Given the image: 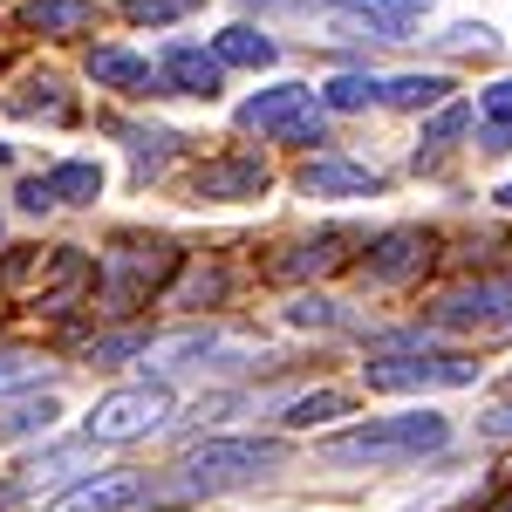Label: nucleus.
Segmentation results:
<instances>
[{"mask_svg": "<svg viewBox=\"0 0 512 512\" xmlns=\"http://www.w3.org/2000/svg\"><path fill=\"white\" fill-rule=\"evenodd\" d=\"M151 349V335H103V342H89V362H123V355H144Z\"/></svg>", "mask_w": 512, "mask_h": 512, "instance_id": "nucleus-26", "label": "nucleus"}, {"mask_svg": "<svg viewBox=\"0 0 512 512\" xmlns=\"http://www.w3.org/2000/svg\"><path fill=\"white\" fill-rule=\"evenodd\" d=\"M485 512H512V492H499V499H492V506H485Z\"/></svg>", "mask_w": 512, "mask_h": 512, "instance_id": "nucleus-35", "label": "nucleus"}, {"mask_svg": "<svg viewBox=\"0 0 512 512\" xmlns=\"http://www.w3.org/2000/svg\"><path fill=\"white\" fill-rule=\"evenodd\" d=\"M55 417H62L55 396H28V403H14V410L0 417V431L7 437H41V431H55Z\"/></svg>", "mask_w": 512, "mask_h": 512, "instance_id": "nucleus-20", "label": "nucleus"}, {"mask_svg": "<svg viewBox=\"0 0 512 512\" xmlns=\"http://www.w3.org/2000/svg\"><path fill=\"white\" fill-rule=\"evenodd\" d=\"M444 437H451V424H444L437 410H403V417H369V424H355V431L328 437L321 458H328V465H403V458L444 451Z\"/></svg>", "mask_w": 512, "mask_h": 512, "instance_id": "nucleus-1", "label": "nucleus"}, {"mask_svg": "<svg viewBox=\"0 0 512 512\" xmlns=\"http://www.w3.org/2000/svg\"><path fill=\"white\" fill-rule=\"evenodd\" d=\"M212 55H219L226 69H274V41L260 35V28H246V21H233V28H219V41H212Z\"/></svg>", "mask_w": 512, "mask_h": 512, "instance_id": "nucleus-15", "label": "nucleus"}, {"mask_svg": "<svg viewBox=\"0 0 512 512\" xmlns=\"http://www.w3.org/2000/svg\"><path fill=\"white\" fill-rule=\"evenodd\" d=\"M48 192H55V205H89V198H103V164H55L48 171Z\"/></svg>", "mask_w": 512, "mask_h": 512, "instance_id": "nucleus-18", "label": "nucleus"}, {"mask_svg": "<svg viewBox=\"0 0 512 512\" xmlns=\"http://www.w3.org/2000/svg\"><path fill=\"white\" fill-rule=\"evenodd\" d=\"M499 205H512V185H499Z\"/></svg>", "mask_w": 512, "mask_h": 512, "instance_id": "nucleus-36", "label": "nucleus"}, {"mask_svg": "<svg viewBox=\"0 0 512 512\" xmlns=\"http://www.w3.org/2000/svg\"><path fill=\"white\" fill-rule=\"evenodd\" d=\"M478 117L485 123H512V76H499L485 96H478Z\"/></svg>", "mask_w": 512, "mask_h": 512, "instance_id": "nucleus-28", "label": "nucleus"}, {"mask_svg": "<svg viewBox=\"0 0 512 512\" xmlns=\"http://www.w3.org/2000/svg\"><path fill=\"white\" fill-rule=\"evenodd\" d=\"M7 158H14V151H7V144H0V164H7Z\"/></svg>", "mask_w": 512, "mask_h": 512, "instance_id": "nucleus-37", "label": "nucleus"}, {"mask_svg": "<svg viewBox=\"0 0 512 512\" xmlns=\"http://www.w3.org/2000/svg\"><path fill=\"white\" fill-rule=\"evenodd\" d=\"M506 390H512V376H506Z\"/></svg>", "mask_w": 512, "mask_h": 512, "instance_id": "nucleus-38", "label": "nucleus"}, {"mask_svg": "<svg viewBox=\"0 0 512 512\" xmlns=\"http://www.w3.org/2000/svg\"><path fill=\"white\" fill-rule=\"evenodd\" d=\"M485 424H492V431H512V410H492Z\"/></svg>", "mask_w": 512, "mask_h": 512, "instance_id": "nucleus-34", "label": "nucleus"}, {"mask_svg": "<svg viewBox=\"0 0 512 512\" xmlns=\"http://www.w3.org/2000/svg\"><path fill=\"white\" fill-rule=\"evenodd\" d=\"M362 369H369V390H465V383H478V362L417 355V349H390L376 362H362Z\"/></svg>", "mask_w": 512, "mask_h": 512, "instance_id": "nucleus-5", "label": "nucleus"}, {"mask_svg": "<svg viewBox=\"0 0 512 512\" xmlns=\"http://www.w3.org/2000/svg\"><path fill=\"white\" fill-rule=\"evenodd\" d=\"M424 260H431V233H417V226L383 233L369 246V280H410V274H424Z\"/></svg>", "mask_w": 512, "mask_h": 512, "instance_id": "nucleus-10", "label": "nucleus"}, {"mask_svg": "<svg viewBox=\"0 0 512 512\" xmlns=\"http://www.w3.org/2000/svg\"><path fill=\"white\" fill-rule=\"evenodd\" d=\"M444 328H492V321H512V280H472V287H451L431 308Z\"/></svg>", "mask_w": 512, "mask_h": 512, "instance_id": "nucleus-6", "label": "nucleus"}, {"mask_svg": "<svg viewBox=\"0 0 512 512\" xmlns=\"http://www.w3.org/2000/svg\"><path fill=\"white\" fill-rule=\"evenodd\" d=\"M48 267H55V253H41V246H21L14 260H0V287H48Z\"/></svg>", "mask_w": 512, "mask_h": 512, "instance_id": "nucleus-22", "label": "nucleus"}, {"mask_svg": "<svg viewBox=\"0 0 512 512\" xmlns=\"http://www.w3.org/2000/svg\"><path fill=\"white\" fill-rule=\"evenodd\" d=\"M130 7V21H171V14H185L192 0H123Z\"/></svg>", "mask_w": 512, "mask_h": 512, "instance_id": "nucleus-30", "label": "nucleus"}, {"mask_svg": "<svg viewBox=\"0 0 512 512\" xmlns=\"http://www.w3.org/2000/svg\"><path fill=\"white\" fill-rule=\"evenodd\" d=\"M280 137H287V144H321V117H308V110H301V117L287 123Z\"/></svg>", "mask_w": 512, "mask_h": 512, "instance_id": "nucleus-32", "label": "nucleus"}, {"mask_svg": "<svg viewBox=\"0 0 512 512\" xmlns=\"http://www.w3.org/2000/svg\"><path fill=\"white\" fill-rule=\"evenodd\" d=\"M21 212H48V205H55V192H48V178H21Z\"/></svg>", "mask_w": 512, "mask_h": 512, "instance_id": "nucleus-31", "label": "nucleus"}, {"mask_svg": "<svg viewBox=\"0 0 512 512\" xmlns=\"http://www.w3.org/2000/svg\"><path fill=\"white\" fill-rule=\"evenodd\" d=\"M465 123H472V110H465V103H444V110L424 123V144H451V137H458Z\"/></svg>", "mask_w": 512, "mask_h": 512, "instance_id": "nucleus-27", "label": "nucleus"}, {"mask_svg": "<svg viewBox=\"0 0 512 512\" xmlns=\"http://www.w3.org/2000/svg\"><path fill=\"white\" fill-rule=\"evenodd\" d=\"M89 21H96L89 0H28L21 7V28H35V35H82Z\"/></svg>", "mask_w": 512, "mask_h": 512, "instance_id": "nucleus-14", "label": "nucleus"}, {"mask_svg": "<svg viewBox=\"0 0 512 512\" xmlns=\"http://www.w3.org/2000/svg\"><path fill=\"white\" fill-rule=\"evenodd\" d=\"M376 171L369 164H349V158H308L301 164V192L308 198H376Z\"/></svg>", "mask_w": 512, "mask_h": 512, "instance_id": "nucleus-9", "label": "nucleus"}, {"mask_svg": "<svg viewBox=\"0 0 512 512\" xmlns=\"http://www.w3.org/2000/svg\"><path fill=\"white\" fill-rule=\"evenodd\" d=\"M192 192L198 198H260V192H267V164L253 158V151H239V158H212V164H198Z\"/></svg>", "mask_w": 512, "mask_h": 512, "instance_id": "nucleus-8", "label": "nucleus"}, {"mask_svg": "<svg viewBox=\"0 0 512 512\" xmlns=\"http://www.w3.org/2000/svg\"><path fill=\"white\" fill-rule=\"evenodd\" d=\"M164 424H171V390L164 383H130V390H110L89 410V444H137Z\"/></svg>", "mask_w": 512, "mask_h": 512, "instance_id": "nucleus-3", "label": "nucleus"}, {"mask_svg": "<svg viewBox=\"0 0 512 512\" xmlns=\"http://www.w3.org/2000/svg\"><path fill=\"white\" fill-rule=\"evenodd\" d=\"M321 96H328V110H369V103L383 96V82L376 76H335Z\"/></svg>", "mask_w": 512, "mask_h": 512, "instance_id": "nucleus-23", "label": "nucleus"}, {"mask_svg": "<svg viewBox=\"0 0 512 512\" xmlns=\"http://www.w3.org/2000/svg\"><path fill=\"white\" fill-rule=\"evenodd\" d=\"M444 89H451L444 76H396V82H383V103H396V110H431V103H444Z\"/></svg>", "mask_w": 512, "mask_h": 512, "instance_id": "nucleus-21", "label": "nucleus"}, {"mask_svg": "<svg viewBox=\"0 0 512 512\" xmlns=\"http://www.w3.org/2000/svg\"><path fill=\"white\" fill-rule=\"evenodd\" d=\"M342 246H355L349 233H321V239H301V246H287L274 260V274L280 280H301V274H321V267H335L342 260Z\"/></svg>", "mask_w": 512, "mask_h": 512, "instance_id": "nucleus-16", "label": "nucleus"}, {"mask_svg": "<svg viewBox=\"0 0 512 512\" xmlns=\"http://www.w3.org/2000/svg\"><path fill=\"white\" fill-rule=\"evenodd\" d=\"M287 321H294V328H335L342 308H335V301H321V294H301V301L287 308Z\"/></svg>", "mask_w": 512, "mask_h": 512, "instance_id": "nucleus-25", "label": "nucleus"}, {"mask_svg": "<svg viewBox=\"0 0 512 512\" xmlns=\"http://www.w3.org/2000/svg\"><path fill=\"white\" fill-rule=\"evenodd\" d=\"M198 355H219V335H212V328H185V335H151L144 362H151V369H185V362H198Z\"/></svg>", "mask_w": 512, "mask_h": 512, "instance_id": "nucleus-17", "label": "nucleus"}, {"mask_svg": "<svg viewBox=\"0 0 512 512\" xmlns=\"http://www.w3.org/2000/svg\"><path fill=\"white\" fill-rule=\"evenodd\" d=\"M485 41H492V28H451L444 48H485Z\"/></svg>", "mask_w": 512, "mask_h": 512, "instance_id": "nucleus-33", "label": "nucleus"}, {"mask_svg": "<svg viewBox=\"0 0 512 512\" xmlns=\"http://www.w3.org/2000/svg\"><path fill=\"white\" fill-rule=\"evenodd\" d=\"M219 294H226V274H192L178 294H171V301H192V308H205V301H219Z\"/></svg>", "mask_w": 512, "mask_h": 512, "instance_id": "nucleus-29", "label": "nucleus"}, {"mask_svg": "<svg viewBox=\"0 0 512 512\" xmlns=\"http://www.w3.org/2000/svg\"><path fill=\"white\" fill-rule=\"evenodd\" d=\"M308 82H274V89H260V96H246L239 103V130H287V123L308 110Z\"/></svg>", "mask_w": 512, "mask_h": 512, "instance_id": "nucleus-11", "label": "nucleus"}, {"mask_svg": "<svg viewBox=\"0 0 512 512\" xmlns=\"http://www.w3.org/2000/svg\"><path fill=\"white\" fill-rule=\"evenodd\" d=\"M164 82H171L178 96H205V103H212V96L226 89V62L205 55V48H171V55H164Z\"/></svg>", "mask_w": 512, "mask_h": 512, "instance_id": "nucleus-12", "label": "nucleus"}, {"mask_svg": "<svg viewBox=\"0 0 512 512\" xmlns=\"http://www.w3.org/2000/svg\"><path fill=\"white\" fill-rule=\"evenodd\" d=\"M41 376H48V362H41V355H0V396L7 390H28V383H41Z\"/></svg>", "mask_w": 512, "mask_h": 512, "instance_id": "nucleus-24", "label": "nucleus"}, {"mask_svg": "<svg viewBox=\"0 0 512 512\" xmlns=\"http://www.w3.org/2000/svg\"><path fill=\"white\" fill-rule=\"evenodd\" d=\"M89 76L103 82V89H130V96H151L158 89V69L144 55H130V48H96L89 55Z\"/></svg>", "mask_w": 512, "mask_h": 512, "instance_id": "nucleus-13", "label": "nucleus"}, {"mask_svg": "<svg viewBox=\"0 0 512 512\" xmlns=\"http://www.w3.org/2000/svg\"><path fill=\"white\" fill-rule=\"evenodd\" d=\"M328 417H349V396L342 390H308V396H294L287 403V431H315V424H328Z\"/></svg>", "mask_w": 512, "mask_h": 512, "instance_id": "nucleus-19", "label": "nucleus"}, {"mask_svg": "<svg viewBox=\"0 0 512 512\" xmlns=\"http://www.w3.org/2000/svg\"><path fill=\"white\" fill-rule=\"evenodd\" d=\"M171 274H178V246H164V239H151V246H144V239H123V253H110L103 308L130 315V308H144V301H151Z\"/></svg>", "mask_w": 512, "mask_h": 512, "instance_id": "nucleus-4", "label": "nucleus"}, {"mask_svg": "<svg viewBox=\"0 0 512 512\" xmlns=\"http://www.w3.org/2000/svg\"><path fill=\"white\" fill-rule=\"evenodd\" d=\"M280 465V444L267 437H205L185 451V465H178V485L171 492H226V485H246V478H267Z\"/></svg>", "mask_w": 512, "mask_h": 512, "instance_id": "nucleus-2", "label": "nucleus"}, {"mask_svg": "<svg viewBox=\"0 0 512 512\" xmlns=\"http://www.w3.org/2000/svg\"><path fill=\"white\" fill-rule=\"evenodd\" d=\"M151 499V478L144 472H110V478H89V485H76V492H62L55 499V512H130Z\"/></svg>", "mask_w": 512, "mask_h": 512, "instance_id": "nucleus-7", "label": "nucleus"}]
</instances>
